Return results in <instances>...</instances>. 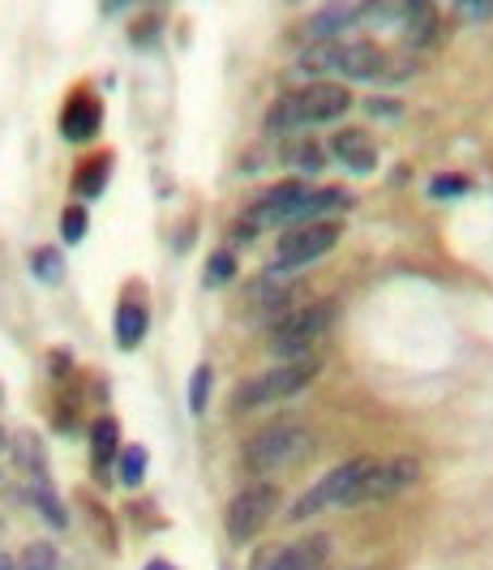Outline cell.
Returning a JSON list of instances; mask_svg holds the SVG:
<instances>
[{
  "mask_svg": "<svg viewBox=\"0 0 493 570\" xmlns=\"http://www.w3.org/2000/svg\"><path fill=\"white\" fill-rule=\"evenodd\" d=\"M353 90L344 82H309L305 90H287L275 99L271 116H267V129L271 134H296V129H309V125H326V121H340L348 108H353Z\"/></svg>",
  "mask_w": 493,
  "mask_h": 570,
  "instance_id": "obj_1",
  "label": "cell"
},
{
  "mask_svg": "<svg viewBox=\"0 0 493 570\" xmlns=\"http://www.w3.org/2000/svg\"><path fill=\"white\" fill-rule=\"evenodd\" d=\"M313 433L300 425V421H271L267 429H258L249 442H245V463L258 472V476H275L287 472L296 463H305L313 455Z\"/></svg>",
  "mask_w": 493,
  "mask_h": 570,
  "instance_id": "obj_2",
  "label": "cell"
},
{
  "mask_svg": "<svg viewBox=\"0 0 493 570\" xmlns=\"http://www.w3.org/2000/svg\"><path fill=\"white\" fill-rule=\"evenodd\" d=\"M318 377V360H283L267 373H254L245 377L236 391H232V412H249V408H271V404H283L292 395H300L309 382Z\"/></svg>",
  "mask_w": 493,
  "mask_h": 570,
  "instance_id": "obj_3",
  "label": "cell"
},
{
  "mask_svg": "<svg viewBox=\"0 0 493 570\" xmlns=\"http://www.w3.org/2000/svg\"><path fill=\"white\" fill-rule=\"evenodd\" d=\"M335 322V300H313V305H300L292 313H283L271 331V352L283 360H305L313 352V344L331 331Z\"/></svg>",
  "mask_w": 493,
  "mask_h": 570,
  "instance_id": "obj_4",
  "label": "cell"
},
{
  "mask_svg": "<svg viewBox=\"0 0 493 570\" xmlns=\"http://www.w3.org/2000/svg\"><path fill=\"white\" fill-rule=\"evenodd\" d=\"M280 501H283V494L275 481H254V485H245L236 498L227 501V510H223L227 541H232V545L258 541V536L271 528V519L280 515Z\"/></svg>",
  "mask_w": 493,
  "mask_h": 570,
  "instance_id": "obj_5",
  "label": "cell"
},
{
  "mask_svg": "<svg viewBox=\"0 0 493 570\" xmlns=\"http://www.w3.org/2000/svg\"><path fill=\"white\" fill-rule=\"evenodd\" d=\"M369 468H373V459H348V463L331 468L318 485H309L300 498L287 506V523H309L313 515H322L331 506H353L356 490H360V481H365Z\"/></svg>",
  "mask_w": 493,
  "mask_h": 570,
  "instance_id": "obj_6",
  "label": "cell"
},
{
  "mask_svg": "<svg viewBox=\"0 0 493 570\" xmlns=\"http://www.w3.org/2000/svg\"><path fill=\"white\" fill-rule=\"evenodd\" d=\"M344 236V223L340 219H322V223H300V227H287L280 236V249H275V267L280 271H300L309 262H318L322 253H331Z\"/></svg>",
  "mask_w": 493,
  "mask_h": 570,
  "instance_id": "obj_7",
  "label": "cell"
},
{
  "mask_svg": "<svg viewBox=\"0 0 493 570\" xmlns=\"http://www.w3.org/2000/svg\"><path fill=\"white\" fill-rule=\"evenodd\" d=\"M421 476H424L421 459H412V455H399V459H386V463H373V468L365 472V481H360V490H356L353 506H360V501L395 498V494H404V490H412V485H417Z\"/></svg>",
  "mask_w": 493,
  "mask_h": 570,
  "instance_id": "obj_8",
  "label": "cell"
},
{
  "mask_svg": "<svg viewBox=\"0 0 493 570\" xmlns=\"http://www.w3.org/2000/svg\"><path fill=\"white\" fill-rule=\"evenodd\" d=\"M331 558V536H305L296 545H267L254 570H322Z\"/></svg>",
  "mask_w": 493,
  "mask_h": 570,
  "instance_id": "obj_9",
  "label": "cell"
},
{
  "mask_svg": "<svg viewBox=\"0 0 493 570\" xmlns=\"http://www.w3.org/2000/svg\"><path fill=\"white\" fill-rule=\"evenodd\" d=\"M335 73L348 82H373L391 73V52H382L373 39H340L335 44Z\"/></svg>",
  "mask_w": 493,
  "mask_h": 570,
  "instance_id": "obj_10",
  "label": "cell"
},
{
  "mask_svg": "<svg viewBox=\"0 0 493 570\" xmlns=\"http://www.w3.org/2000/svg\"><path fill=\"white\" fill-rule=\"evenodd\" d=\"M356 26H360L356 4H326L300 26V35H305V44H340L344 35H353Z\"/></svg>",
  "mask_w": 493,
  "mask_h": 570,
  "instance_id": "obj_11",
  "label": "cell"
},
{
  "mask_svg": "<svg viewBox=\"0 0 493 570\" xmlns=\"http://www.w3.org/2000/svg\"><path fill=\"white\" fill-rule=\"evenodd\" d=\"M99 125H103V108H99V99L95 95H70V103H65V112H61V134L70 138V142H90L95 134H99Z\"/></svg>",
  "mask_w": 493,
  "mask_h": 570,
  "instance_id": "obj_12",
  "label": "cell"
},
{
  "mask_svg": "<svg viewBox=\"0 0 493 570\" xmlns=\"http://www.w3.org/2000/svg\"><path fill=\"white\" fill-rule=\"evenodd\" d=\"M331 154L356 172V176H369V172H378V146L373 138L365 134V129H340L335 138H331Z\"/></svg>",
  "mask_w": 493,
  "mask_h": 570,
  "instance_id": "obj_13",
  "label": "cell"
},
{
  "mask_svg": "<svg viewBox=\"0 0 493 570\" xmlns=\"http://www.w3.org/2000/svg\"><path fill=\"white\" fill-rule=\"evenodd\" d=\"M121 429L112 417H99L95 425H90V468L99 472V476H108V468L121 459Z\"/></svg>",
  "mask_w": 493,
  "mask_h": 570,
  "instance_id": "obj_14",
  "label": "cell"
},
{
  "mask_svg": "<svg viewBox=\"0 0 493 570\" xmlns=\"http://www.w3.org/2000/svg\"><path fill=\"white\" fill-rule=\"evenodd\" d=\"M399 30H404V39H408V48H429V44H437V30H442V22H437V9L433 4H404V22H399Z\"/></svg>",
  "mask_w": 493,
  "mask_h": 570,
  "instance_id": "obj_15",
  "label": "cell"
},
{
  "mask_svg": "<svg viewBox=\"0 0 493 570\" xmlns=\"http://www.w3.org/2000/svg\"><path fill=\"white\" fill-rule=\"evenodd\" d=\"M146 331H150V309L141 300H121V309H116V344L125 352H134L146 339Z\"/></svg>",
  "mask_w": 493,
  "mask_h": 570,
  "instance_id": "obj_16",
  "label": "cell"
},
{
  "mask_svg": "<svg viewBox=\"0 0 493 570\" xmlns=\"http://www.w3.org/2000/svg\"><path fill=\"white\" fill-rule=\"evenodd\" d=\"M9 455H13V463H17L22 472H30V476H48L44 446H39V437H35L30 429H22V433L9 437Z\"/></svg>",
  "mask_w": 493,
  "mask_h": 570,
  "instance_id": "obj_17",
  "label": "cell"
},
{
  "mask_svg": "<svg viewBox=\"0 0 493 570\" xmlns=\"http://www.w3.org/2000/svg\"><path fill=\"white\" fill-rule=\"evenodd\" d=\"M108 172H112V159H108V154L86 159V163L77 168V176H73V194H77V198H99L103 185H108Z\"/></svg>",
  "mask_w": 493,
  "mask_h": 570,
  "instance_id": "obj_18",
  "label": "cell"
},
{
  "mask_svg": "<svg viewBox=\"0 0 493 570\" xmlns=\"http://www.w3.org/2000/svg\"><path fill=\"white\" fill-rule=\"evenodd\" d=\"M30 498H35L39 515H44L52 528H70V510H65V501L57 498V490H52L48 476H35V481H30Z\"/></svg>",
  "mask_w": 493,
  "mask_h": 570,
  "instance_id": "obj_19",
  "label": "cell"
},
{
  "mask_svg": "<svg viewBox=\"0 0 493 570\" xmlns=\"http://www.w3.org/2000/svg\"><path fill=\"white\" fill-rule=\"evenodd\" d=\"M30 271H35L39 284L57 287L61 280H65V258H61V249H52V245L35 249V253H30Z\"/></svg>",
  "mask_w": 493,
  "mask_h": 570,
  "instance_id": "obj_20",
  "label": "cell"
},
{
  "mask_svg": "<svg viewBox=\"0 0 493 570\" xmlns=\"http://www.w3.org/2000/svg\"><path fill=\"white\" fill-rule=\"evenodd\" d=\"M17 570H61V549L52 541H30L17 558Z\"/></svg>",
  "mask_w": 493,
  "mask_h": 570,
  "instance_id": "obj_21",
  "label": "cell"
},
{
  "mask_svg": "<svg viewBox=\"0 0 493 570\" xmlns=\"http://www.w3.org/2000/svg\"><path fill=\"white\" fill-rule=\"evenodd\" d=\"M211 386H214V369L211 364H198V369H194V377H189V412H194V417H207Z\"/></svg>",
  "mask_w": 493,
  "mask_h": 570,
  "instance_id": "obj_22",
  "label": "cell"
},
{
  "mask_svg": "<svg viewBox=\"0 0 493 570\" xmlns=\"http://www.w3.org/2000/svg\"><path fill=\"white\" fill-rule=\"evenodd\" d=\"M236 280V253L232 249H214L207 258V287H223Z\"/></svg>",
  "mask_w": 493,
  "mask_h": 570,
  "instance_id": "obj_23",
  "label": "cell"
},
{
  "mask_svg": "<svg viewBox=\"0 0 493 570\" xmlns=\"http://www.w3.org/2000/svg\"><path fill=\"white\" fill-rule=\"evenodd\" d=\"M116 463H121V481L130 490H138L141 481H146V446H125Z\"/></svg>",
  "mask_w": 493,
  "mask_h": 570,
  "instance_id": "obj_24",
  "label": "cell"
},
{
  "mask_svg": "<svg viewBox=\"0 0 493 570\" xmlns=\"http://www.w3.org/2000/svg\"><path fill=\"white\" fill-rule=\"evenodd\" d=\"M86 232H90V211H86L82 202L65 207V214H61V240H65V245H77Z\"/></svg>",
  "mask_w": 493,
  "mask_h": 570,
  "instance_id": "obj_25",
  "label": "cell"
},
{
  "mask_svg": "<svg viewBox=\"0 0 493 570\" xmlns=\"http://www.w3.org/2000/svg\"><path fill=\"white\" fill-rule=\"evenodd\" d=\"M296 168L305 172V176H318L322 168H326V150L318 142H305L300 150H296Z\"/></svg>",
  "mask_w": 493,
  "mask_h": 570,
  "instance_id": "obj_26",
  "label": "cell"
},
{
  "mask_svg": "<svg viewBox=\"0 0 493 570\" xmlns=\"http://www.w3.org/2000/svg\"><path fill=\"white\" fill-rule=\"evenodd\" d=\"M468 189H472V185H468L464 176H437V181L429 185L433 198H459V194H468Z\"/></svg>",
  "mask_w": 493,
  "mask_h": 570,
  "instance_id": "obj_27",
  "label": "cell"
},
{
  "mask_svg": "<svg viewBox=\"0 0 493 570\" xmlns=\"http://www.w3.org/2000/svg\"><path fill=\"white\" fill-rule=\"evenodd\" d=\"M365 108H369L373 116H399V103H395V99H365Z\"/></svg>",
  "mask_w": 493,
  "mask_h": 570,
  "instance_id": "obj_28",
  "label": "cell"
},
{
  "mask_svg": "<svg viewBox=\"0 0 493 570\" xmlns=\"http://www.w3.org/2000/svg\"><path fill=\"white\" fill-rule=\"evenodd\" d=\"M0 570H17V562H13V558H4V554H0Z\"/></svg>",
  "mask_w": 493,
  "mask_h": 570,
  "instance_id": "obj_29",
  "label": "cell"
},
{
  "mask_svg": "<svg viewBox=\"0 0 493 570\" xmlns=\"http://www.w3.org/2000/svg\"><path fill=\"white\" fill-rule=\"evenodd\" d=\"M146 570H172V567H168V562H150Z\"/></svg>",
  "mask_w": 493,
  "mask_h": 570,
  "instance_id": "obj_30",
  "label": "cell"
},
{
  "mask_svg": "<svg viewBox=\"0 0 493 570\" xmlns=\"http://www.w3.org/2000/svg\"><path fill=\"white\" fill-rule=\"evenodd\" d=\"M0 450H9V433H0Z\"/></svg>",
  "mask_w": 493,
  "mask_h": 570,
  "instance_id": "obj_31",
  "label": "cell"
}]
</instances>
